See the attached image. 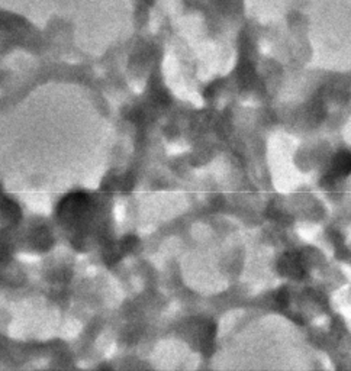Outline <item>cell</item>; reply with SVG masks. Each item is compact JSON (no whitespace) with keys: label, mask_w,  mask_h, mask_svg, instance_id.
<instances>
[{"label":"cell","mask_w":351,"mask_h":371,"mask_svg":"<svg viewBox=\"0 0 351 371\" xmlns=\"http://www.w3.org/2000/svg\"><path fill=\"white\" fill-rule=\"evenodd\" d=\"M351 173V154L350 153H343L337 155L334 160V164L329 170V178H340L346 177Z\"/></svg>","instance_id":"1"}]
</instances>
